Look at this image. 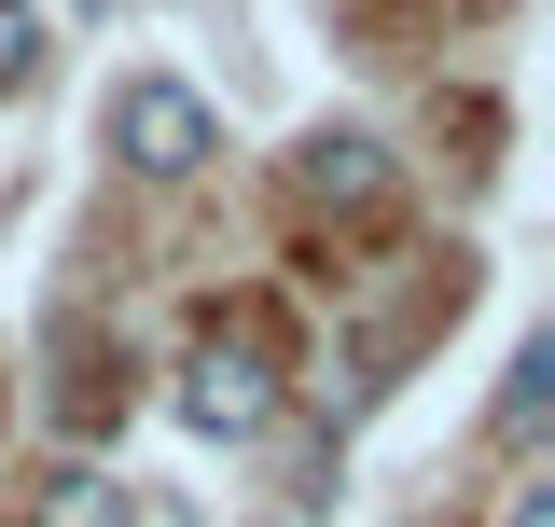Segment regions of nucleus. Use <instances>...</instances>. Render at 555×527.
<instances>
[{
  "label": "nucleus",
  "mask_w": 555,
  "mask_h": 527,
  "mask_svg": "<svg viewBox=\"0 0 555 527\" xmlns=\"http://www.w3.org/2000/svg\"><path fill=\"white\" fill-rule=\"evenodd\" d=\"M28 527H139V500H126V486H112V472H83V459H69L56 486L28 500Z\"/></svg>",
  "instance_id": "4"
},
{
  "label": "nucleus",
  "mask_w": 555,
  "mask_h": 527,
  "mask_svg": "<svg viewBox=\"0 0 555 527\" xmlns=\"http://www.w3.org/2000/svg\"><path fill=\"white\" fill-rule=\"evenodd\" d=\"M112 153H126V181H195L208 153H222V112H208L195 83L139 69L126 98H112Z\"/></svg>",
  "instance_id": "2"
},
{
  "label": "nucleus",
  "mask_w": 555,
  "mask_h": 527,
  "mask_svg": "<svg viewBox=\"0 0 555 527\" xmlns=\"http://www.w3.org/2000/svg\"><path fill=\"white\" fill-rule=\"evenodd\" d=\"M69 430H98V416H126V361H98V347H69V389H56Z\"/></svg>",
  "instance_id": "6"
},
{
  "label": "nucleus",
  "mask_w": 555,
  "mask_h": 527,
  "mask_svg": "<svg viewBox=\"0 0 555 527\" xmlns=\"http://www.w3.org/2000/svg\"><path fill=\"white\" fill-rule=\"evenodd\" d=\"M292 181H306V208H375V195H389V153H375L361 126H320Z\"/></svg>",
  "instance_id": "3"
},
{
  "label": "nucleus",
  "mask_w": 555,
  "mask_h": 527,
  "mask_svg": "<svg viewBox=\"0 0 555 527\" xmlns=\"http://www.w3.org/2000/svg\"><path fill=\"white\" fill-rule=\"evenodd\" d=\"M42 83V0H0V98Z\"/></svg>",
  "instance_id": "7"
},
{
  "label": "nucleus",
  "mask_w": 555,
  "mask_h": 527,
  "mask_svg": "<svg viewBox=\"0 0 555 527\" xmlns=\"http://www.w3.org/2000/svg\"><path fill=\"white\" fill-rule=\"evenodd\" d=\"M181 430H195V445H264L278 430V347H264V320L195 333V361H181Z\"/></svg>",
  "instance_id": "1"
},
{
  "label": "nucleus",
  "mask_w": 555,
  "mask_h": 527,
  "mask_svg": "<svg viewBox=\"0 0 555 527\" xmlns=\"http://www.w3.org/2000/svg\"><path fill=\"white\" fill-rule=\"evenodd\" d=\"M542 402H555V347L528 333V347H514V375H500V445H542Z\"/></svg>",
  "instance_id": "5"
}]
</instances>
